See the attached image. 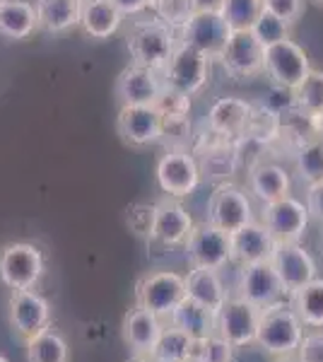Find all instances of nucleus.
<instances>
[{"instance_id":"f257e3e1","label":"nucleus","mask_w":323,"mask_h":362,"mask_svg":"<svg viewBox=\"0 0 323 362\" xmlns=\"http://www.w3.org/2000/svg\"><path fill=\"white\" fill-rule=\"evenodd\" d=\"M304 341V321L299 319L290 300H283L273 307H266L261 312V324H258L256 346L268 353L270 358H285V355H297L299 346Z\"/></svg>"},{"instance_id":"f03ea898","label":"nucleus","mask_w":323,"mask_h":362,"mask_svg":"<svg viewBox=\"0 0 323 362\" xmlns=\"http://www.w3.org/2000/svg\"><path fill=\"white\" fill-rule=\"evenodd\" d=\"M126 44L128 51H131L133 63L162 73V68L172 58L174 49L179 46V32H176V27L162 22L160 17H155V20H138L128 29Z\"/></svg>"},{"instance_id":"7ed1b4c3","label":"nucleus","mask_w":323,"mask_h":362,"mask_svg":"<svg viewBox=\"0 0 323 362\" xmlns=\"http://www.w3.org/2000/svg\"><path fill=\"white\" fill-rule=\"evenodd\" d=\"M46 273V261L39 247L13 242L0 249V280L10 290H34Z\"/></svg>"},{"instance_id":"20e7f679","label":"nucleus","mask_w":323,"mask_h":362,"mask_svg":"<svg viewBox=\"0 0 323 362\" xmlns=\"http://www.w3.org/2000/svg\"><path fill=\"white\" fill-rule=\"evenodd\" d=\"M179 44H186L191 49L201 51L210 61H220L222 51L232 37V27L227 25L225 15L220 10H205V13H193L179 29Z\"/></svg>"},{"instance_id":"39448f33","label":"nucleus","mask_w":323,"mask_h":362,"mask_svg":"<svg viewBox=\"0 0 323 362\" xmlns=\"http://www.w3.org/2000/svg\"><path fill=\"white\" fill-rule=\"evenodd\" d=\"M186 297V280L174 271H150L135 285V300L140 307L155 312L157 317L167 321L179 302Z\"/></svg>"},{"instance_id":"423d86ee","label":"nucleus","mask_w":323,"mask_h":362,"mask_svg":"<svg viewBox=\"0 0 323 362\" xmlns=\"http://www.w3.org/2000/svg\"><path fill=\"white\" fill-rule=\"evenodd\" d=\"M208 73H210V58L203 56L201 51L191 49V46L179 44L160 75H162V83L167 87L191 97L203 90V85L208 83Z\"/></svg>"},{"instance_id":"0eeeda50","label":"nucleus","mask_w":323,"mask_h":362,"mask_svg":"<svg viewBox=\"0 0 323 362\" xmlns=\"http://www.w3.org/2000/svg\"><path fill=\"white\" fill-rule=\"evenodd\" d=\"M261 312L256 305L242 300V297H229L225 307L217 312L215 334H220L234 348L256 346L258 324H261Z\"/></svg>"},{"instance_id":"6e6552de","label":"nucleus","mask_w":323,"mask_h":362,"mask_svg":"<svg viewBox=\"0 0 323 362\" xmlns=\"http://www.w3.org/2000/svg\"><path fill=\"white\" fill-rule=\"evenodd\" d=\"M307 203L297 201L295 196H285L275 203H266L261 210V223L275 237L278 244H295L304 237L309 227Z\"/></svg>"},{"instance_id":"1a4fd4ad","label":"nucleus","mask_w":323,"mask_h":362,"mask_svg":"<svg viewBox=\"0 0 323 362\" xmlns=\"http://www.w3.org/2000/svg\"><path fill=\"white\" fill-rule=\"evenodd\" d=\"M208 223L215 225L217 230L227 232V235L254 223V208H251L249 196L239 186L229 184V181L220 184L210 196Z\"/></svg>"},{"instance_id":"9d476101","label":"nucleus","mask_w":323,"mask_h":362,"mask_svg":"<svg viewBox=\"0 0 323 362\" xmlns=\"http://www.w3.org/2000/svg\"><path fill=\"white\" fill-rule=\"evenodd\" d=\"M10 326L22 341L44 334L51 329V305L37 290H13L8 305Z\"/></svg>"},{"instance_id":"9b49d317","label":"nucleus","mask_w":323,"mask_h":362,"mask_svg":"<svg viewBox=\"0 0 323 362\" xmlns=\"http://www.w3.org/2000/svg\"><path fill=\"white\" fill-rule=\"evenodd\" d=\"M184 251L191 268H215V271H222L227 264H232L229 235L217 230L210 223H201L193 227L189 242L184 244Z\"/></svg>"},{"instance_id":"f8f14e48","label":"nucleus","mask_w":323,"mask_h":362,"mask_svg":"<svg viewBox=\"0 0 323 362\" xmlns=\"http://www.w3.org/2000/svg\"><path fill=\"white\" fill-rule=\"evenodd\" d=\"M263 70L270 75L273 85L297 90L311 73V63L302 46L292 42V39H285V42L273 44L266 49V68Z\"/></svg>"},{"instance_id":"ddd939ff","label":"nucleus","mask_w":323,"mask_h":362,"mask_svg":"<svg viewBox=\"0 0 323 362\" xmlns=\"http://www.w3.org/2000/svg\"><path fill=\"white\" fill-rule=\"evenodd\" d=\"M155 174L160 189L172 198L191 196L201 184V169H198L196 157L186 150H169L167 155H162Z\"/></svg>"},{"instance_id":"4468645a","label":"nucleus","mask_w":323,"mask_h":362,"mask_svg":"<svg viewBox=\"0 0 323 362\" xmlns=\"http://www.w3.org/2000/svg\"><path fill=\"white\" fill-rule=\"evenodd\" d=\"M270 264H273L280 283H283L287 300H290L297 290H302L304 285H309L314 278H319V266H316L314 256H311L299 242L278 244Z\"/></svg>"},{"instance_id":"2eb2a0df","label":"nucleus","mask_w":323,"mask_h":362,"mask_svg":"<svg viewBox=\"0 0 323 362\" xmlns=\"http://www.w3.org/2000/svg\"><path fill=\"white\" fill-rule=\"evenodd\" d=\"M237 297L251 302L258 309L273 307L278 302L287 300L283 283H280L278 273L273 264H251L239 266V283H237Z\"/></svg>"},{"instance_id":"dca6fc26","label":"nucleus","mask_w":323,"mask_h":362,"mask_svg":"<svg viewBox=\"0 0 323 362\" xmlns=\"http://www.w3.org/2000/svg\"><path fill=\"white\" fill-rule=\"evenodd\" d=\"M220 63L232 78H254L266 68V46L258 42L251 29L232 32Z\"/></svg>"},{"instance_id":"f3484780","label":"nucleus","mask_w":323,"mask_h":362,"mask_svg":"<svg viewBox=\"0 0 323 362\" xmlns=\"http://www.w3.org/2000/svg\"><path fill=\"white\" fill-rule=\"evenodd\" d=\"M116 131L123 143L133 148L157 143L164 131V119L157 112L155 104H133V107H121L119 119H116Z\"/></svg>"},{"instance_id":"a211bd4d","label":"nucleus","mask_w":323,"mask_h":362,"mask_svg":"<svg viewBox=\"0 0 323 362\" xmlns=\"http://www.w3.org/2000/svg\"><path fill=\"white\" fill-rule=\"evenodd\" d=\"M278 242L266 230L261 220H254L242 230L229 235V251H232V264L251 266V264H268L273 261Z\"/></svg>"},{"instance_id":"6ab92c4d","label":"nucleus","mask_w":323,"mask_h":362,"mask_svg":"<svg viewBox=\"0 0 323 362\" xmlns=\"http://www.w3.org/2000/svg\"><path fill=\"white\" fill-rule=\"evenodd\" d=\"M162 329H164V319H160L155 312H150V309L135 305L133 309H128L126 317H123L121 336H123V343H126L133 355H138V358H150L157 341H160V336H162Z\"/></svg>"},{"instance_id":"aec40b11","label":"nucleus","mask_w":323,"mask_h":362,"mask_svg":"<svg viewBox=\"0 0 323 362\" xmlns=\"http://www.w3.org/2000/svg\"><path fill=\"white\" fill-rule=\"evenodd\" d=\"M162 87V75L157 70L131 63L119 73L114 90L121 107H133V104H155Z\"/></svg>"},{"instance_id":"412c9836","label":"nucleus","mask_w":323,"mask_h":362,"mask_svg":"<svg viewBox=\"0 0 323 362\" xmlns=\"http://www.w3.org/2000/svg\"><path fill=\"white\" fill-rule=\"evenodd\" d=\"M193 218L189 210L181 206L176 198L167 196L157 201V220L152 230L150 242H157L162 247H184L193 232Z\"/></svg>"},{"instance_id":"4be33fe9","label":"nucleus","mask_w":323,"mask_h":362,"mask_svg":"<svg viewBox=\"0 0 323 362\" xmlns=\"http://www.w3.org/2000/svg\"><path fill=\"white\" fill-rule=\"evenodd\" d=\"M251 112H254V104L244 102V99H239V97H222L210 107L208 128L215 136L232 143V140H239L246 136Z\"/></svg>"},{"instance_id":"5701e85b","label":"nucleus","mask_w":323,"mask_h":362,"mask_svg":"<svg viewBox=\"0 0 323 362\" xmlns=\"http://www.w3.org/2000/svg\"><path fill=\"white\" fill-rule=\"evenodd\" d=\"M249 191L263 206L266 203H275L280 198L290 196L292 177L285 167L275 165V162H258L249 172Z\"/></svg>"},{"instance_id":"b1692460","label":"nucleus","mask_w":323,"mask_h":362,"mask_svg":"<svg viewBox=\"0 0 323 362\" xmlns=\"http://www.w3.org/2000/svg\"><path fill=\"white\" fill-rule=\"evenodd\" d=\"M186 280V297L196 300L198 305L208 307L210 312L217 314L225 302L229 300L225 283L220 278V271L215 268H191L189 276H184Z\"/></svg>"},{"instance_id":"393cba45","label":"nucleus","mask_w":323,"mask_h":362,"mask_svg":"<svg viewBox=\"0 0 323 362\" xmlns=\"http://www.w3.org/2000/svg\"><path fill=\"white\" fill-rule=\"evenodd\" d=\"M123 13L111 0H82L80 29L92 39H109L121 29Z\"/></svg>"},{"instance_id":"a878e982","label":"nucleus","mask_w":323,"mask_h":362,"mask_svg":"<svg viewBox=\"0 0 323 362\" xmlns=\"http://www.w3.org/2000/svg\"><path fill=\"white\" fill-rule=\"evenodd\" d=\"M39 29L37 8L29 0H3L0 3V37L22 42Z\"/></svg>"},{"instance_id":"bb28decb","label":"nucleus","mask_w":323,"mask_h":362,"mask_svg":"<svg viewBox=\"0 0 323 362\" xmlns=\"http://www.w3.org/2000/svg\"><path fill=\"white\" fill-rule=\"evenodd\" d=\"M34 8H37L41 32L63 34L73 27H80L82 0H37Z\"/></svg>"},{"instance_id":"cd10ccee","label":"nucleus","mask_w":323,"mask_h":362,"mask_svg":"<svg viewBox=\"0 0 323 362\" xmlns=\"http://www.w3.org/2000/svg\"><path fill=\"white\" fill-rule=\"evenodd\" d=\"M167 321L172 326H176V329L186 331L191 338L201 341V338H208V336L215 334L217 314L210 312L208 307L198 305V302L191 300V297H184Z\"/></svg>"},{"instance_id":"c85d7f7f","label":"nucleus","mask_w":323,"mask_h":362,"mask_svg":"<svg viewBox=\"0 0 323 362\" xmlns=\"http://www.w3.org/2000/svg\"><path fill=\"white\" fill-rule=\"evenodd\" d=\"M239 167V148L229 140H220L215 145H208L203 150L198 169H201V179L205 181H227Z\"/></svg>"},{"instance_id":"c756f323","label":"nucleus","mask_w":323,"mask_h":362,"mask_svg":"<svg viewBox=\"0 0 323 362\" xmlns=\"http://www.w3.org/2000/svg\"><path fill=\"white\" fill-rule=\"evenodd\" d=\"M193 343H196V338H191L186 331L176 329L169 321H164L162 336L150 358L155 362H191Z\"/></svg>"},{"instance_id":"7c9ffc66","label":"nucleus","mask_w":323,"mask_h":362,"mask_svg":"<svg viewBox=\"0 0 323 362\" xmlns=\"http://www.w3.org/2000/svg\"><path fill=\"white\" fill-rule=\"evenodd\" d=\"M27 362H70V348L66 336L51 326L44 334L29 338Z\"/></svg>"},{"instance_id":"2f4dec72","label":"nucleus","mask_w":323,"mask_h":362,"mask_svg":"<svg viewBox=\"0 0 323 362\" xmlns=\"http://www.w3.org/2000/svg\"><path fill=\"white\" fill-rule=\"evenodd\" d=\"M290 305L295 307L299 319L309 329H323V278H314L309 285L297 290L290 297Z\"/></svg>"},{"instance_id":"473e14b6","label":"nucleus","mask_w":323,"mask_h":362,"mask_svg":"<svg viewBox=\"0 0 323 362\" xmlns=\"http://www.w3.org/2000/svg\"><path fill=\"white\" fill-rule=\"evenodd\" d=\"M295 169L307 186L323 181V140H309L297 148Z\"/></svg>"},{"instance_id":"72a5a7b5","label":"nucleus","mask_w":323,"mask_h":362,"mask_svg":"<svg viewBox=\"0 0 323 362\" xmlns=\"http://www.w3.org/2000/svg\"><path fill=\"white\" fill-rule=\"evenodd\" d=\"M295 102L302 114L323 119V70L311 68L307 80L295 90Z\"/></svg>"},{"instance_id":"f704fd0d","label":"nucleus","mask_w":323,"mask_h":362,"mask_svg":"<svg viewBox=\"0 0 323 362\" xmlns=\"http://www.w3.org/2000/svg\"><path fill=\"white\" fill-rule=\"evenodd\" d=\"M220 13L225 15L232 32H244L254 27L258 15L263 13V0H225Z\"/></svg>"},{"instance_id":"c9c22d12","label":"nucleus","mask_w":323,"mask_h":362,"mask_svg":"<svg viewBox=\"0 0 323 362\" xmlns=\"http://www.w3.org/2000/svg\"><path fill=\"white\" fill-rule=\"evenodd\" d=\"M234 350L237 348L232 343L220 334H213L193 343L191 362H234Z\"/></svg>"},{"instance_id":"e433bc0d","label":"nucleus","mask_w":323,"mask_h":362,"mask_svg":"<svg viewBox=\"0 0 323 362\" xmlns=\"http://www.w3.org/2000/svg\"><path fill=\"white\" fill-rule=\"evenodd\" d=\"M155 107H157V112L162 114L164 124H169V121H189L191 97L164 85L160 97H157V102H155Z\"/></svg>"},{"instance_id":"4c0bfd02","label":"nucleus","mask_w":323,"mask_h":362,"mask_svg":"<svg viewBox=\"0 0 323 362\" xmlns=\"http://www.w3.org/2000/svg\"><path fill=\"white\" fill-rule=\"evenodd\" d=\"M290 29L292 27L287 25V22H283L280 17H275L273 13H268V10L263 8V13L258 15V20L254 22V27H251V32H254V37L268 49V46L290 39Z\"/></svg>"},{"instance_id":"58836bf2","label":"nucleus","mask_w":323,"mask_h":362,"mask_svg":"<svg viewBox=\"0 0 323 362\" xmlns=\"http://www.w3.org/2000/svg\"><path fill=\"white\" fill-rule=\"evenodd\" d=\"M157 220V203H133L126 213V225L135 237L152 239Z\"/></svg>"},{"instance_id":"ea45409f","label":"nucleus","mask_w":323,"mask_h":362,"mask_svg":"<svg viewBox=\"0 0 323 362\" xmlns=\"http://www.w3.org/2000/svg\"><path fill=\"white\" fill-rule=\"evenodd\" d=\"M150 10L155 13V17H160L162 22H167V25L176 29L193 15L191 0H152Z\"/></svg>"},{"instance_id":"a19ab883","label":"nucleus","mask_w":323,"mask_h":362,"mask_svg":"<svg viewBox=\"0 0 323 362\" xmlns=\"http://www.w3.org/2000/svg\"><path fill=\"white\" fill-rule=\"evenodd\" d=\"M263 8L275 17H280L283 22H287L290 27H295L302 20L307 0H263Z\"/></svg>"},{"instance_id":"79ce46f5","label":"nucleus","mask_w":323,"mask_h":362,"mask_svg":"<svg viewBox=\"0 0 323 362\" xmlns=\"http://www.w3.org/2000/svg\"><path fill=\"white\" fill-rule=\"evenodd\" d=\"M261 104L268 109V112L278 114L280 119H283L285 114H290L292 109H297L295 90H290V87H283V85H273V90L268 92V97L263 99Z\"/></svg>"},{"instance_id":"37998d69","label":"nucleus","mask_w":323,"mask_h":362,"mask_svg":"<svg viewBox=\"0 0 323 362\" xmlns=\"http://www.w3.org/2000/svg\"><path fill=\"white\" fill-rule=\"evenodd\" d=\"M299 362H323V334L314 331V334H304L302 346L297 350Z\"/></svg>"},{"instance_id":"c03bdc74","label":"nucleus","mask_w":323,"mask_h":362,"mask_svg":"<svg viewBox=\"0 0 323 362\" xmlns=\"http://www.w3.org/2000/svg\"><path fill=\"white\" fill-rule=\"evenodd\" d=\"M307 208H309V218L316 220L323 227V181L321 184L307 186Z\"/></svg>"},{"instance_id":"a18cd8bd","label":"nucleus","mask_w":323,"mask_h":362,"mask_svg":"<svg viewBox=\"0 0 323 362\" xmlns=\"http://www.w3.org/2000/svg\"><path fill=\"white\" fill-rule=\"evenodd\" d=\"M111 3L121 10L123 17H126V15H140L143 10H148L152 0H111Z\"/></svg>"},{"instance_id":"49530a36","label":"nucleus","mask_w":323,"mask_h":362,"mask_svg":"<svg viewBox=\"0 0 323 362\" xmlns=\"http://www.w3.org/2000/svg\"><path fill=\"white\" fill-rule=\"evenodd\" d=\"M225 0H191L193 13H205V10H222Z\"/></svg>"},{"instance_id":"de8ad7c7","label":"nucleus","mask_w":323,"mask_h":362,"mask_svg":"<svg viewBox=\"0 0 323 362\" xmlns=\"http://www.w3.org/2000/svg\"><path fill=\"white\" fill-rule=\"evenodd\" d=\"M273 362H299L297 355H285V358H273Z\"/></svg>"},{"instance_id":"09e8293b","label":"nucleus","mask_w":323,"mask_h":362,"mask_svg":"<svg viewBox=\"0 0 323 362\" xmlns=\"http://www.w3.org/2000/svg\"><path fill=\"white\" fill-rule=\"evenodd\" d=\"M128 362H155V360H152V358H138V355H133V358L128 360Z\"/></svg>"},{"instance_id":"8fccbe9b","label":"nucleus","mask_w":323,"mask_h":362,"mask_svg":"<svg viewBox=\"0 0 323 362\" xmlns=\"http://www.w3.org/2000/svg\"><path fill=\"white\" fill-rule=\"evenodd\" d=\"M309 3H314V5H319V8H323V0H309Z\"/></svg>"},{"instance_id":"3c124183","label":"nucleus","mask_w":323,"mask_h":362,"mask_svg":"<svg viewBox=\"0 0 323 362\" xmlns=\"http://www.w3.org/2000/svg\"><path fill=\"white\" fill-rule=\"evenodd\" d=\"M0 362H10L8 358H5V355H0Z\"/></svg>"},{"instance_id":"603ef678","label":"nucleus","mask_w":323,"mask_h":362,"mask_svg":"<svg viewBox=\"0 0 323 362\" xmlns=\"http://www.w3.org/2000/svg\"><path fill=\"white\" fill-rule=\"evenodd\" d=\"M0 3H3V0H0Z\"/></svg>"}]
</instances>
